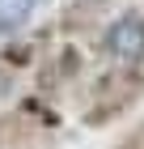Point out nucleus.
I'll return each mask as SVG.
<instances>
[{
  "label": "nucleus",
  "instance_id": "obj_1",
  "mask_svg": "<svg viewBox=\"0 0 144 149\" xmlns=\"http://www.w3.org/2000/svg\"><path fill=\"white\" fill-rule=\"evenodd\" d=\"M144 98V68L140 64H110L106 72L85 85V102H81V124L85 128H110L119 115L140 107Z\"/></svg>",
  "mask_w": 144,
  "mask_h": 149
},
{
  "label": "nucleus",
  "instance_id": "obj_2",
  "mask_svg": "<svg viewBox=\"0 0 144 149\" xmlns=\"http://www.w3.org/2000/svg\"><path fill=\"white\" fill-rule=\"evenodd\" d=\"M59 136V111L47 98H21L0 111V149H51Z\"/></svg>",
  "mask_w": 144,
  "mask_h": 149
},
{
  "label": "nucleus",
  "instance_id": "obj_3",
  "mask_svg": "<svg viewBox=\"0 0 144 149\" xmlns=\"http://www.w3.org/2000/svg\"><path fill=\"white\" fill-rule=\"evenodd\" d=\"M98 47L110 64H144V13L123 9L98 30Z\"/></svg>",
  "mask_w": 144,
  "mask_h": 149
},
{
  "label": "nucleus",
  "instance_id": "obj_4",
  "mask_svg": "<svg viewBox=\"0 0 144 149\" xmlns=\"http://www.w3.org/2000/svg\"><path fill=\"white\" fill-rule=\"evenodd\" d=\"M85 77V56H81L76 43H59L51 51H43L38 60V94L55 102L64 90H72L76 81Z\"/></svg>",
  "mask_w": 144,
  "mask_h": 149
},
{
  "label": "nucleus",
  "instance_id": "obj_5",
  "mask_svg": "<svg viewBox=\"0 0 144 149\" xmlns=\"http://www.w3.org/2000/svg\"><path fill=\"white\" fill-rule=\"evenodd\" d=\"M106 17H110V0H68L64 9H59V34H93V30H102L106 26Z\"/></svg>",
  "mask_w": 144,
  "mask_h": 149
},
{
  "label": "nucleus",
  "instance_id": "obj_6",
  "mask_svg": "<svg viewBox=\"0 0 144 149\" xmlns=\"http://www.w3.org/2000/svg\"><path fill=\"white\" fill-rule=\"evenodd\" d=\"M38 4H43V0H0V38L25 30L30 17L38 13Z\"/></svg>",
  "mask_w": 144,
  "mask_h": 149
},
{
  "label": "nucleus",
  "instance_id": "obj_7",
  "mask_svg": "<svg viewBox=\"0 0 144 149\" xmlns=\"http://www.w3.org/2000/svg\"><path fill=\"white\" fill-rule=\"evenodd\" d=\"M114 149H144V119H140V124H136V128H132V132H127V136H123Z\"/></svg>",
  "mask_w": 144,
  "mask_h": 149
}]
</instances>
